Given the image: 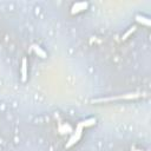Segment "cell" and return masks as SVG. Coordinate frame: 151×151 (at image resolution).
I'll return each instance as SVG.
<instances>
[{
	"instance_id": "10",
	"label": "cell",
	"mask_w": 151,
	"mask_h": 151,
	"mask_svg": "<svg viewBox=\"0 0 151 151\" xmlns=\"http://www.w3.org/2000/svg\"><path fill=\"white\" fill-rule=\"evenodd\" d=\"M134 151H140V150H134Z\"/></svg>"
},
{
	"instance_id": "8",
	"label": "cell",
	"mask_w": 151,
	"mask_h": 151,
	"mask_svg": "<svg viewBox=\"0 0 151 151\" xmlns=\"http://www.w3.org/2000/svg\"><path fill=\"white\" fill-rule=\"evenodd\" d=\"M136 28H137L136 26H132V27H130V28H129V29H127V31H126V32L123 34V37H122V40H126V39H127V38H129V37H130V35H131V34H132V33L136 31Z\"/></svg>"
},
{
	"instance_id": "7",
	"label": "cell",
	"mask_w": 151,
	"mask_h": 151,
	"mask_svg": "<svg viewBox=\"0 0 151 151\" xmlns=\"http://www.w3.org/2000/svg\"><path fill=\"white\" fill-rule=\"evenodd\" d=\"M136 20H137V22H139V24H142V25H144L146 27H150V25H151L150 19L147 17H144V15H137Z\"/></svg>"
},
{
	"instance_id": "5",
	"label": "cell",
	"mask_w": 151,
	"mask_h": 151,
	"mask_svg": "<svg viewBox=\"0 0 151 151\" xmlns=\"http://www.w3.org/2000/svg\"><path fill=\"white\" fill-rule=\"evenodd\" d=\"M27 59L26 58H22V61H21V80L22 81H26L27 80Z\"/></svg>"
},
{
	"instance_id": "6",
	"label": "cell",
	"mask_w": 151,
	"mask_h": 151,
	"mask_svg": "<svg viewBox=\"0 0 151 151\" xmlns=\"http://www.w3.org/2000/svg\"><path fill=\"white\" fill-rule=\"evenodd\" d=\"M32 50H33V52L38 55V57H40V58H46L47 57V54H46V52L39 46V45H32Z\"/></svg>"
},
{
	"instance_id": "1",
	"label": "cell",
	"mask_w": 151,
	"mask_h": 151,
	"mask_svg": "<svg viewBox=\"0 0 151 151\" xmlns=\"http://www.w3.org/2000/svg\"><path fill=\"white\" fill-rule=\"evenodd\" d=\"M83 130H84V129H81V127H79V126L76 127V130L72 132L70 139H68L67 143L65 144V149H70L71 146H73L76 143L79 142V139L81 138V134H83Z\"/></svg>"
},
{
	"instance_id": "4",
	"label": "cell",
	"mask_w": 151,
	"mask_h": 151,
	"mask_svg": "<svg viewBox=\"0 0 151 151\" xmlns=\"http://www.w3.org/2000/svg\"><path fill=\"white\" fill-rule=\"evenodd\" d=\"M96 122H97V119H96V118H88V119H85V120L79 122L77 126H79V127H81V129H85V127H88V126L94 125V124H96Z\"/></svg>"
},
{
	"instance_id": "2",
	"label": "cell",
	"mask_w": 151,
	"mask_h": 151,
	"mask_svg": "<svg viewBox=\"0 0 151 151\" xmlns=\"http://www.w3.org/2000/svg\"><path fill=\"white\" fill-rule=\"evenodd\" d=\"M140 97V93H127V94H123L119 97H112V98H105V99H97L94 100L97 101H109V100H117V99H133V98H138Z\"/></svg>"
},
{
	"instance_id": "9",
	"label": "cell",
	"mask_w": 151,
	"mask_h": 151,
	"mask_svg": "<svg viewBox=\"0 0 151 151\" xmlns=\"http://www.w3.org/2000/svg\"><path fill=\"white\" fill-rule=\"evenodd\" d=\"M59 131H60V133H65V131H72V129H71V126L70 125H63L60 129H59Z\"/></svg>"
},
{
	"instance_id": "3",
	"label": "cell",
	"mask_w": 151,
	"mask_h": 151,
	"mask_svg": "<svg viewBox=\"0 0 151 151\" xmlns=\"http://www.w3.org/2000/svg\"><path fill=\"white\" fill-rule=\"evenodd\" d=\"M87 6H88V4H87V2H85V1L76 2V4H73V5H72V7H71V13H72V14L79 13V12H81V11L86 9V8H87Z\"/></svg>"
}]
</instances>
